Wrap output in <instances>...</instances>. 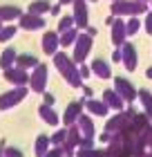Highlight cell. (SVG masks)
I'll list each match as a JSON object with an SVG mask.
<instances>
[{
    "instance_id": "cell-1",
    "label": "cell",
    "mask_w": 152,
    "mask_h": 157,
    "mask_svg": "<svg viewBox=\"0 0 152 157\" xmlns=\"http://www.w3.org/2000/svg\"><path fill=\"white\" fill-rule=\"evenodd\" d=\"M54 65H56V70L61 72V76L67 78L74 88L81 85V74H78V70H76L74 59H69L65 52H56V54H54Z\"/></svg>"
},
{
    "instance_id": "cell-2",
    "label": "cell",
    "mask_w": 152,
    "mask_h": 157,
    "mask_svg": "<svg viewBox=\"0 0 152 157\" xmlns=\"http://www.w3.org/2000/svg\"><path fill=\"white\" fill-rule=\"evenodd\" d=\"M146 11H148V2H141V0H114L112 2L114 16H139Z\"/></svg>"
},
{
    "instance_id": "cell-3",
    "label": "cell",
    "mask_w": 152,
    "mask_h": 157,
    "mask_svg": "<svg viewBox=\"0 0 152 157\" xmlns=\"http://www.w3.org/2000/svg\"><path fill=\"white\" fill-rule=\"evenodd\" d=\"M92 52V36L87 32L85 34H78V38L74 43V63H85V59H87V54Z\"/></svg>"
},
{
    "instance_id": "cell-4",
    "label": "cell",
    "mask_w": 152,
    "mask_h": 157,
    "mask_svg": "<svg viewBox=\"0 0 152 157\" xmlns=\"http://www.w3.org/2000/svg\"><path fill=\"white\" fill-rule=\"evenodd\" d=\"M47 74H49V67H47V65H43V63H38V65L32 70L29 83H32V90H34V92H43V90H45Z\"/></svg>"
},
{
    "instance_id": "cell-5",
    "label": "cell",
    "mask_w": 152,
    "mask_h": 157,
    "mask_svg": "<svg viewBox=\"0 0 152 157\" xmlns=\"http://www.w3.org/2000/svg\"><path fill=\"white\" fill-rule=\"evenodd\" d=\"M90 23V11H87V2L85 0H74V25L78 29H85Z\"/></svg>"
},
{
    "instance_id": "cell-6",
    "label": "cell",
    "mask_w": 152,
    "mask_h": 157,
    "mask_svg": "<svg viewBox=\"0 0 152 157\" xmlns=\"http://www.w3.org/2000/svg\"><path fill=\"white\" fill-rule=\"evenodd\" d=\"M121 61L123 65H125V70H136V63H139V59H136V47L132 45V43H123L121 45Z\"/></svg>"
},
{
    "instance_id": "cell-7",
    "label": "cell",
    "mask_w": 152,
    "mask_h": 157,
    "mask_svg": "<svg viewBox=\"0 0 152 157\" xmlns=\"http://www.w3.org/2000/svg\"><path fill=\"white\" fill-rule=\"evenodd\" d=\"M25 94H27L25 88H13V90H9L7 94L0 97V110H7V108H11V105H16Z\"/></svg>"
},
{
    "instance_id": "cell-8",
    "label": "cell",
    "mask_w": 152,
    "mask_h": 157,
    "mask_svg": "<svg viewBox=\"0 0 152 157\" xmlns=\"http://www.w3.org/2000/svg\"><path fill=\"white\" fill-rule=\"evenodd\" d=\"M5 78L9 83H13V85H25L27 81H29V74H27V70L25 67H7L5 70Z\"/></svg>"
},
{
    "instance_id": "cell-9",
    "label": "cell",
    "mask_w": 152,
    "mask_h": 157,
    "mask_svg": "<svg viewBox=\"0 0 152 157\" xmlns=\"http://www.w3.org/2000/svg\"><path fill=\"white\" fill-rule=\"evenodd\" d=\"M114 85H117V92L121 94V99H125V101H132V99L139 94V92L134 90V85L128 81V78H121V76H117L114 78Z\"/></svg>"
},
{
    "instance_id": "cell-10",
    "label": "cell",
    "mask_w": 152,
    "mask_h": 157,
    "mask_svg": "<svg viewBox=\"0 0 152 157\" xmlns=\"http://www.w3.org/2000/svg\"><path fill=\"white\" fill-rule=\"evenodd\" d=\"M128 38V32H125V23H123L121 18H114L112 23V45L114 47H121L123 43Z\"/></svg>"
},
{
    "instance_id": "cell-11",
    "label": "cell",
    "mask_w": 152,
    "mask_h": 157,
    "mask_svg": "<svg viewBox=\"0 0 152 157\" xmlns=\"http://www.w3.org/2000/svg\"><path fill=\"white\" fill-rule=\"evenodd\" d=\"M20 27L23 29H43L45 27V18L38 16V13H29V16H20Z\"/></svg>"
},
{
    "instance_id": "cell-12",
    "label": "cell",
    "mask_w": 152,
    "mask_h": 157,
    "mask_svg": "<svg viewBox=\"0 0 152 157\" xmlns=\"http://www.w3.org/2000/svg\"><path fill=\"white\" fill-rule=\"evenodd\" d=\"M58 47H61V40H58V34H54V32H47L45 36H43V52H45L47 56L49 54H56L58 52Z\"/></svg>"
},
{
    "instance_id": "cell-13",
    "label": "cell",
    "mask_w": 152,
    "mask_h": 157,
    "mask_svg": "<svg viewBox=\"0 0 152 157\" xmlns=\"http://www.w3.org/2000/svg\"><path fill=\"white\" fill-rule=\"evenodd\" d=\"M90 70H92V72L96 74L98 78H110V76H112L110 63H107V61H103V59H96V61H94L92 65H90Z\"/></svg>"
},
{
    "instance_id": "cell-14",
    "label": "cell",
    "mask_w": 152,
    "mask_h": 157,
    "mask_svg": "<svg viewBox=\"0 0 152 157\" xmlns=\"http://www.w3.org/2000/svg\"><path fill=\"white\" fill-rule=\"evenodd\" d=\"M23 16V9L16 5H2L0 7V20H16Z\"/></svg>"
},
{
    "instance_id": "cell-15",
    "label": "cell",
    "mask_w": 152,
    "mask_h": 157,
    "mask_svg": "<svg viewBox=\"0 0 152 157\" xmlns=\"http://www.w3.org/2000/svg\"><path fill=\"white\" fill-rule=\"evenodd\" d=\"M76 38H78V29H74V27H69V29L61 32V36H58V40H61L63 47H72V45L76 43Z\"/></svg>"
},
{
    "instance_id": "cell-16",
    "label": "cell",
    "mask_w": 152,
    "mask_h": 157,
    "mask_svg": "<svg viewBox=\"0 0 152 157\" xmlns=\"http://www.w3.org/2000/svg\"><path fill=\"white\" fill-rule=\"evenodd\" d=\"M16 49H13V47H7L5 49V52H2V56H0V67H2V70H7V67H11L13 65V61H16Z\"/></svg>"
},
{
    "instance_id": "cell-17",
    "label": "cell",
    "mask_w": 152,
    "mask_h": 157,
    "mask_svg": "<svg viewBox=\"0 0 152 157\" xmlns=\"http://www.w3.org/2000/svg\"><path fill=\"white\" fill-rule=\"evenodd\" d=\"M16 63H18V67H36L38 65V59H36L34 54H20V56H16Z\"/></svg>"
},
{
    "instance_id": "cell-18",
    "label": "cell",
    "mask_w": 152,
    "mask_h": 157,
    "mask_svg": "<svg viewBox=\"0 0 152 157\" xmlns=\"http://www.w3.org/2000/svg\"><path fill=\"white\" fill-rule=\"evenodd\" d=\"M52 9V5H49V0H34V2L29 5V13H38V16H43L45 11Z\"/></svg>"
},
{
    "instance_id": "cell-19",
    "label": "cell",
    "mask_w": 152,
    "mask_h": 157,
    "mask_svg": "<svg viewBox=\"0 0 152 157\" xmlns=\"http://www.w3.org/2000/svg\"><path fill=\"white\" fill-rule=\"evenodd\" d=\"M103 99L107 101V105H112V108H123V99L117 94V92H112V90H107L103 94Z\"/></svg>"
},
{
    "instance_id": "cell-20",
    "label": "cell",
    "mask_w": 152,
    "mask_h": 157,
    "mask_svg": "<svg viewBox=\"0 0 152 157\" xmlns=\"http://www.w3.org/2000/svg\"><path fill=\"white\" fill-rule=\"evenodd\" d=\"M139 27H141V20L136 18V16H130V20L125 23V32H128V36H134V34L139 32Z\"/></svg>"
},
{
    "instance_id": "cell-21",
    "label": "cell",
    "mask_w": 152,
    "mask_h": 157,
    "mask_svg": "<svg viewBox=\"0 0 152 157\" xmlns=\"http://www.w3.org/2000/svg\"><path fill=\"white\" fill-rule=\"evenodd\" d=\"M16 27L13 25H9V27H2V29H0V43H7V40H11L13 36H16Z\"/></svg>"
},
{
    "instance_id": "cell-22",
    "label": "cell",
    "mask_w": 152,
    "mask_h": 157,
    "mask_svg": "<svg viewBox=\"0 0 152 157\" xmlns=\"http://www.w3.org/2000/svg\"><path fill=\"white\" fill-rule=\"evenodd\" d=\"M139 97H141V101H143V105H146L148 115L152 117V94H150L148 90H141V92H139Z\"/></svg>"
},
{
    "instance_id": "cell-23",
    "label": "cell",
    "mask_w": 152,
    "mask_h": 157,
    "mask_svg": "<svg viewBox=\"0 0 152 157\" xmlns=\"http://www.w3.org/2000/svg\"><path fill=\"white\" fill-rule=\"evenodd\" d=\"M87 108L92 112H96V115H105V112H107L105 103H101V101H87Z\"/></svg>"
},
{
    "instance_id": "cell-24",
    "label": "cell",
    "mask_w": 152,
    "mask_h": 157,
    "mask_svg": "<svg viewBox=\"0 0 152 157\" xmlns=\"http://www.w3.org/2000/svg\"><path fill=\"white\" fill-rule=\"evenodd\" d=\"M74 25V16H63L58 20V32H65V29H69V27Z\"/></svg>"
},
{
    "instance_id": "cell-25",
    "label": "cell",
    "mask_w": 152,
    "mask_h": 157,
    "mask_svg": "<svg viewBox=\"0 0 152 157\" xmlns=\"http://www.w3.org/2000/svg\"><path fill=\"white\" fill-rule=\"evenodd\" d=\"M40 117L45 119V121H49V124H56V115L47 108V105H43V108H40Z\"/></svg>"
},
{
    "instance_id": "cell-26",
    "label": "cell",
    "mask_w": 152,
    "mask_h": 157,
    "mask_svg": "<svg viewBox=\"0 0 152 157\" xmlns=\"http://www.w3.org/2000/svg\"><path fill=\"white\" fill-rule=\"evenodd\" d=\"M78 110H81V103H72V105H69V110L65 112V121H72V119L78 115Z\"/></svg>"
},
{
    "instance_id": "cell-27",
    "label": "cell",
    "mask_w": 152,
    "mask_h": 157,
    "mask_svg": "<svg viewBox=\"0 0 152 157\" xmlns=\"http://www.w3.org/2000/svg\"><path fill=\"white\" fill-rule=\"evenodd\" d=\"M143 27H146L148 34H152V13H148V18H146V23H143Z\"/></svg>"
},
{
    "instance_id": "cell-28",
    "label": "cell",
    "mask_w": 152,
    "mask_h": 157,
    "mask_svg": "<svg viewBox=\"0 0 152 157\" xmlns=\"http://www.w3.org/2000/svg\"><path fill=\"white\" fill-rule=\"evenodd\" d=\"M78 74H81V76H85V78H87V76H90V67H87V65H85V63H81V67H78Z\"/></svg>"
},
{
    "instance_id": "cell-29",
    "label": "cell",
    "mask_w": 152,
    "mask_h": 157,
    "mask_svg": "<svg viewBox=\"0 0 152 157\" xmlns=\"http://www.w3.org/2000/svg\"><path fill=\"white\" fill-rule=\"evenodd\" d=\"M112 61H114V63H121V47H119L117 52L112 54Z\"/></svg>"
},
{
    "instance_id": "cell-30",
    "label": "cell",
    "mask_w": 152,
    "mask_h": 157,
    "mask_svg": "<svg viewBox=\"0 0 152 157\" xmlns=\"http://www.w3.org/2000/svg\"><path fill=\"white\" fill-rule=\"evenodd\" d=\"M87 34H90V36L94 38V36H96V29H94V27H87Z\"/></svg>"
},
{
    "instance_id": "cell-31",
    "label": "cell",
    "mask_w": 152,
    "mask_h": 157,
    "mask_svg": "<svg viewBox=\"0 0 152 157\" xmlns=\"http://www.w3.org/2000/svg\"><path fill=\"white\" fill-rule=\"evenodd\" d=\"M146 76H148V78H152V67H148V72H146Z\"/></svg>"
},
{
    "instance_id": "cell-32",
    "label": "cell",
    "mask_w": 152,
    "mask_h": 157,
    "mask_svg": "<svg viewBox=\"0 0 152 157\" xmlns=\"http://www.w3.org/2000/svg\"><path fill=\"white\" fill-rule=\"evenodd\" d=\"M67 2H74V0H61V5H67Z\"/></svg>"
},
{
    "instance_id": "cell-33",
    "label": "cell",
    "mask_w": 152,
    "mask_h": 157,
    "mask_svg": "<svg viewBox=\"0 0 152 157\" xmlns=\"http://www.w3.org/2000/svg\"><path fill=\"white\" fill-rule=\"evenodd\" d=\"M141 2H148V0H141Z\"/></svg>"
},
{
    "instance_id": "cell-34",
    "label": "cell",
    "mask_w": 152,
    "mask_h": 157,
    "mask_svg": "<svg viewBox=\"0 0 152 157\" xmlns=\"http://www.w3.org/2000/svg\"><path fill=\"white\" fill-rule=\"evenodd\" d=\"M90 2H96V0H90Z\"/></svg>"
},
{
    "instance_id": "cell-35",
    "label": "cell",
    "mask_w": 152,
    "mask_h": 157,
    "mask_svg": "<svg viewBox=\"0 0 152 157\" xmlns=\"http://www.w3.org/2000/svg\"><path fill=\"white\" fill-rule=\"evenodd\" d=\"M0 29H2V27H0Z\"/></svg>"
},
{
    "instance_id": "cell-36",
    "label": "cell",
    "mask_w": 152,
    "mask_h": 157,
    "mask_svg": "<svg viewBox=\"0 0 152 157\" xmlns=\"http://www.w3.org/2000/svg\"><path fill=\"white\" fill-rule=\"evenodd\" d=\"M112 2H114V0H112Z\"/></svg>"
}]
</instances>
